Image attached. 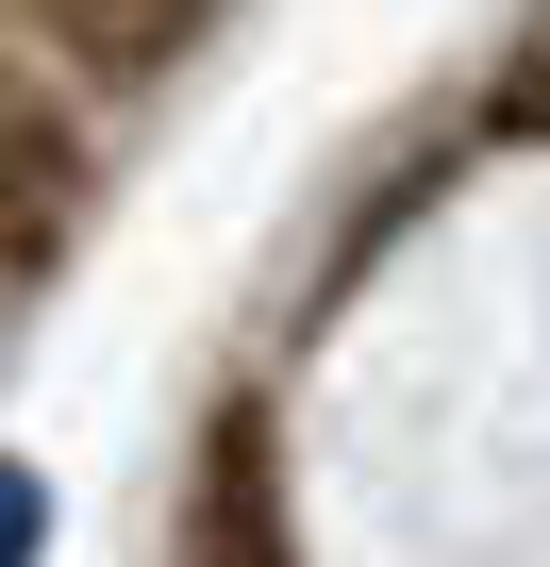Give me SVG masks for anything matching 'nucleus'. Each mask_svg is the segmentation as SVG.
Listing matches in <instances>:
<instances>
[{
    "mask_svg": "<svg viewBox=\"0 0 550 567\" xmlns=\"http://www.w3.org/2000/svg\"><path fill=\"white\" fill-rule=\"evenodd\" d=\"M84 200H101V151H84L68 84L34 51H0V284H51L84 250Z\"/></svg>",
    "mask_w": 550,
    "mask_h": 567,
    "instance_id": "f257e3e1",
    "label": "nucleus"
},
{
    "mask_svg": "<svg viewBox=\"0 0 550 567\" xmlns=\"http://www.w3.org/2000/svg\"><path fill=\"white\" fill-rule=\"evenodd\" d=\"M167 567H301L284 550V501H267V434L250 417H217V451H200V484H184V550Z\"/></svg>",
    "mask_w": 550,
    "mask_h": 567,
    "instance_id": "f03ea898",
    "label": "nucleus"
},
{
    "mask_svg": "<svg viewBox=\"0 0 550 567\" xmlns=\"http://www.w3.org/2000/svg\"><path fill=\"white\" fill-rule=\"evenodd\" d=\"M34 550H51V484L0 451V567H34Z\"/></svg>",
    "mask_w": 550,
    "mask_h": 567,
    "instance_id": "7ed1b4c3",
    "label": "nucleus"
},
{
    "mask_svg": "<svg viewBox=\"0 0 550 567\" xmlns=\"http://www.w3.org/2000/svg\"><path fill=\"white\" fill-rule=\"evenodd\" d=\"M500 117H533V134H550V51H517V84H500Z\"/></svg>",
    "mask_w": 550,
    "mask_h": 567,
    "instance_id": "20e7f679",
    "label": "nucleus"
}]
</instances>
